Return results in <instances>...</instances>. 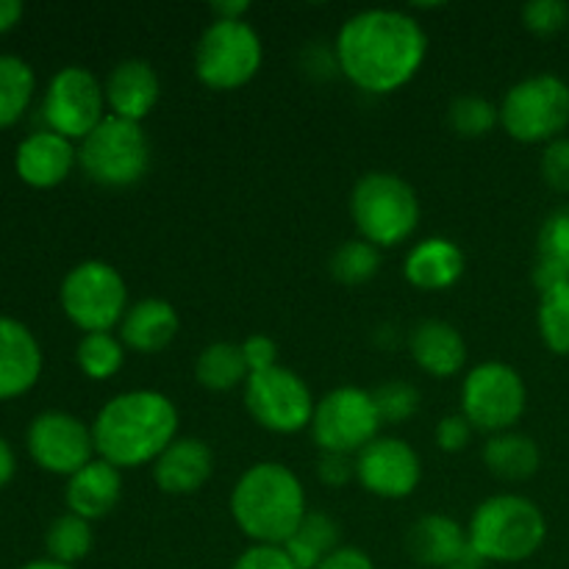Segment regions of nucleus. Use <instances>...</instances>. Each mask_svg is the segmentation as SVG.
I'll use <instances>...</instances> for the list:
<instances>
[{
	"label": "nucleus",
	"instance_id": "c85d7f7f",
	"mask_svg": "<svg viewBox=\"0 0 569 569\" xmlns=\"http://www.w3.org/2000/svg\"><path fill=\"white\" fill-rule=\"evenodd\" d=\"M33 92H37L33 67L14 53H0V131L17 126L26 117Z\"/></svg>",
	"mask_w": 569,
	"mask_h": 569
},
{
	"label": "nucleus",
	"instance_id": "dca6fc26",
	"mask_svg": "<svg viewBox=\"0 0 569 569\" xmlns=\"http://www.w3.org/2000/svg\"><path fill=\"white\" fill-rule=\"evenodd\" d=\"M42 367L37 333L17 317L0 315V403L31 392L42 378Z\"/></svg>",
	"mask_w": 569,
	"mask_h": 569
},
{
	"label": "nucleus",
	"instance_id": "7ed1b4c3",
	"mask_svg": "<svg viewBox=\"0 0 569 569\" xmlns=\"http://www.w3.org/2000/svg\"><path fill=\"white\" fill-rule=\"evenodd\" d=\"M306 515L303 481L281 461L248 467L231 489V517L253 545H287Z\"/></svg>",
	"mask_w": 569,
	"mask_h": 569
},
{
	"label": "nucleus",
	"instance_id": "39448f33",
	"mask_svg": "<svg viewBox=\"0 0 569 569\" xmlns=\"http://www.w3.org/2000/svg\"><path fill=\"white\" fill-rule=\"evenodd\" d=\"M350 217L365 242L389 250L415 237L422 209L417 189L406 178L372 170L361 176L350 192Z\"/></svg>",
	"mask_w": 569,
	"mask_h": 569
},
{
	"label": "nucleus",
	"instance_id": "a18cd8bd",
	"mask_svg": "<svg viewBox=\"0 0 569 569\" xmlns=\"http://www.w3.org/2000/svg\"><path fill=\"white\" fill-rule=\"evenodd\" d=\"M22 3L20 0H0V33H9L22 20Z\"/></svg>",
	"mask_w": 569,
	"mask_h": 569
},
{
	"label": "nucleus",
	"instance_id": "9d476101",
	"mask_svg": "<svg viewBox=\"0 0 569 569\" xmlns=\"http://www.w3.org/2000/svg\"><path fill=\"white\" fill-rule=\"evenodd\" d=\"M528 406L526 378L506 361H481L461 383V415L476 431H515Z\"/></svg>",
	"mask_w": 569,
	"mask_h": 569
},
{
	"label": "nucleus",
	"instance_id": "4be33fe9",
	"mask_svg": "<svg viewBox=\"0 0 569 569\" xmlns=\"http://www.w3.org/2000/svg\"><path fill=\"white\" fill-rule=\"evenodd\" d=\"M178 311L164 298H142L128 306L120 322V339L133 353L153 356L170 348L178 337Z\"/></svg>",
	"mask_w": 569,
	"mask_h": 569
},
{
	"label": "nucleus",
	"instance_id": "f3484780",
	"mask_svg": "<svg viewBox=\"0 0 569 569\" xmlns=\"http://www.w3.org/2000/svg\"><path fill=\"white\" fill-rule=\"evenodd\" d=\"M78 167V148L61 133L33 131L17 144L14 170L26 187L31 189H56L70 178Z\"/></svg>",
	"mask_w": 569,
	"mask_h": 569
},
{
	"label": "nucleus",
	"instance_id": "58836bf2",
	"mask_svg": "<svg viewBox=\"0 0 569 569\" xmlns=\"http://www.w3.org/2000/svg\"><path fill=\"white\" fill-rule=\"evenodd\" d=\"M231 569H298L283 545H250L239 553Z\"/></svg>",
	"mask_w": 569,
	"mask_h": 569
},
{
	"label": "nucleus",
	"instance_id": "4c0bfd02",
	"mask_svg": "<svg viewBox=\"0 0 569 569\" xmlns=\"http://www.w3.org/2000/svg\"><path fill=\"white\" fill-rule=\"evenodd\" d=\"M472 433H476V428L459 411V415H448L437 422V428H433V442L445 453H461L470 445Z\"/></svg>",
	"mask_w": 569,
	"mask_h": 569
},
{
	"label": "nucleus",
	"instance_id": "f704fd0d",
	"mask_svg": "<svg viewBox=\"0 0 569 569\" xmlns=\"http://www.w3.org/2000/svg\"><path fill=\"white\" fill-rule=\"evenodd\" d=\"M372 400H376V409L381 415V422H406L420 411V389L409 381H387L378 389H372Z\"/></svg>",
	"mask_w": 569,
	"mask_h": 569
},
{
	"label": "nucleus",
	"instance_id": "4468645a",
	"mask_svg": "<svg viewBox=\"0 0 569 569\" xmlns=\"http://www.w3.org/2000/svg\"><path fill=\"white\" fill-rule=\"evenodd\" d=\"M26 448L39 470L61 478L76 476L81 467L98 459L92 426H87L81 417L59 409L33 417L26 431Z\"/></svg>",
	"mask_w": 569,
	"mask_h": 569
},
{
	"label": "nucleus",
	"instance_id": "c756f323",
	"mask_svg": "<svg viewBox=\"0 0 569 569\" xmlns=\"http://www.w3.org/2000/svg\"><path fill=\"white\" fill-rule=\"evenodd\" d=\"M94 533L92 522L83 520V517L70 515L64 511L61 517H56L48 526L44 533V550H48V559L59 561V565L76 567L78 561L87 559L92 553Z\"/></svg>",
	"mask_w": 569,
	"mask_h": 569
},
{
	"label": "nucleus",
	"instance_id": "1a4fd4ad",
	"mask_svg": "<svg viewBox=\"0 0 569 569\" xmlns=\"http://www.w3.org/2000/svg\"><path fill=\"white\" fill-rule=\"evenodd\" d=\"M59 303L67 320L83 333L111 331L131 306L126 278L103 259H87L72 267L59 287Z\"/></svg>",
	"mask_w": 569,
	"mask_h": 569
},
{
	"label": "nucleus",
	"instance_id": "c03bdc74",
	"mask_svg": "<svg viewBox=\"0 0 569 569\" xmlns=\"http://www.w3.org/2000/svg\"><path fill=\"white\" fill-rule=\"evenodd\" d=\"M14 472H17V456L11 450V445L0 437V489L9 487L14 481Z\"/></svg>",
	"mask_w": 569,
	"mask_h": 569
},
{
	"label": "nucleus",
	"instance_id": "aec40b11",
	"mask_svg": "<svg viewBox=\"0 0 569 569\" xmlns=\"http://www.w3.org/2000/svg\"><path fill=\"white\" fill-rule=\"evenodd\" d=\"M214 472V453L209 442L198 437H178L153 461V481L164 495H194L206 487Z\"/></svg>",
	"mask_w": 569,
	"mask_h": 569
},
{
	"label": "nucleus",
	"instance_id": "6ab92c4d",
	"mask_svg": "<svg viewBox=\"0 0 569 569\" xmlns=\"http://www.w3.org/2000/svg\"><path fill=\"white\" fill-rule=\"evenodd\" d=\"M465 250L448 237L420 239L403 259L406 281L420 292H448L465 278Z\"/></svg>",
	"mask_w": 569,
	"mask_h": 569
},
{
	"label": "nucleus",
	"instance_id": "2eb2a0df",
	"mask_svg": "<svg viewBox=\"0 0 569 569\" xmlns=\"http://www.w3.org/2000/svg\"><path fill=\"white\" fill-rule=\"evenodd\" d=\"M356 481L376 498H411L422 481V459L406 439L378 437L356 453Z\"/></svg>",
	"mask_w": 569,
	"mask_h": 569
},
{
	"label": "nucleus",
	"instance_id": "9b49d317",
	"mask_svg": "<svg viewBox=\"0 0 569 569\" xmlns=\"http://www.w3.org/2000/svg\"><path fill=\"white\" fill-rule=\"evenodd\" d=\"M109 117L103 81L81 64H67L44 87L42 120L70 142L87 139Z\"/></svg>",
	"mask_w": 569,
	"mask_h": 569
},
{
	"label": "nucleus",
	"instance_id": "20e7f679",
	"mask_svg": "<svg viewBox=\"0 0 569 569\" xmlns=\"http://www.w3.org/2000/svg\"><path fill=\"white\" fill-rule=\"evenodd\" d=\"M548 537V520L522 495H492L472 511L467 539L487 565H520L539 553Z\"/></svg>",
	"mask_w": 569,
	"mask_h": 569
},
{
	"label": "nucleus",
	"instance_id": "a211bd4d",
	"mask_svg": "<svg viewBox=\"0 0 569 569\" xmlns=\"http://www.w3.org/2000/svg\"><path fill=\"white\" fill-rule=\"evenodd\" d=\"M109 114L142 126L161 98V78L148 59H122L103 81Z\"/></svg>",
	"mask_w": 569,
	"mask_h": 569
},
{
	"label": "nucleus",
	"instance_id": "cd10ccee",
	"mask_svg": "<svg viewBox=\"0 0 569 569\" xmlns=\"http://www.w3.org/2000/svg\"><path fill=\"white\" fill-rule=\"evenodd\" d=\"M250 378L242 348L237 342H211L194 359V381L209 392H231Z\"/></svg>",
	"mask_w": 569,
	"mask_h": 569
},
{
	"label": "nucleus",
	"instance_id": "c9c22d12",
	"mask_svg": "<svg viewBox=\"0 0 569 569\" xmlns=\"http://www.w3.org/2000/svg\"><path fill=\"white\" fill-rule=\"evenodd\" d=\"M569 22V3L565 0H531L522 6V26L537 37H553Z\"/></svg>",
	"mask_w": 569,
	"mask_h": 569
},
{
	"label": "nucleus",
	"instance_id": "393cba45",
	"mask_svg": "<svg viewBox=\"0 0 569 569\" xmlns=\"http://www.w3.org/2000/svg\"><path fill=\"white\" fill-rule=\"evenodd\" d=\"M569 281V206H559L545 217L537 237L533 283L539 295Z\"/></svg>",
	"mask_w": 569,
	"mask_h": 569
},
{
	"label": "nucleus",
	"instance_id": "de8ad7c7",
	"mask_svg": "<svg viewBox=\"0 0 569 569\" xmlns=\"http://www.w3.org/2000/svg\"><path fill=\"white\" fill-rule=\"evenodd\" d=\"M20 569H76V567L59 565V561L53 559H37V561H28V565H22Z\"/></svg>",
	"mask_w": 569,
	"mask_h": 569
},
{
	"label": "nucleus",
	"instance_id": "a19ab883",
	"mask_svg": "<svg viewBox=\"0 0 569 569\" xmlns=\"http://www.w3.org/2000/svg\"><path fill=\"white\" fill-rule=\"evenodd\" d=\"M317 476L326 487L345 489L350 481H356V456L348 453H320L317 461Z\"/></svg>",
	"mask_w": 569,
	"mask_h": 569
},
{
	"label": "nucleus",
	"instance_id": "79ce46f5",
	"mask_svg": "<svg viewBox=\"0 0 569 569\" xmlns=\"http://www.w3.org/2000/svg\"><path fill=\"white\" fill-rule=\"evenodd\" d=\"M317 569H376L372 565L370 553L361 548H350V545H342L339 550H333L326 561H322Z\"/></svg>",
	"mask_w": 569,
	"mask_h": 569
},
{
	"label": "nucleus",
	"instance_id": "5701e85b",
	"mask_svg": "<svg viewBox=\"0 0 569 569\" xmlns=\"http://www.w3.org/2000/svg\"><path fill=\"white\" fill-rule=\"evenodd\" d=\"M415 365L431 378H453L467 365V342L456 326L445 320H422L409 333Z\"/></svg>",
	"mask_w": 569,
	"mask_h": 569
},
{
	"label": "nucleus",
	"instance_id": "ea45409f",
	"mask_svg": "<svg viewBox=\"0 0 569 569\" xmlns=\"http://www.w3.org/2000/svg\"><path fill=\"white\" fill-rule=\"evenodd\" d=\"M239 348H242L244 365H248L250 376L278 367V345L276 339L267 337V333H250Z\"/></svg>",
	"mask_w": 569,
	"mask_h": 569
},
{
	"label": "nucleus",
	"instance_id": "f8f14e48",
	"mask_svg": "<svg viewBox=\"0 0 569 569\" xmlns=\"http://www.w3.org/2000/svg\"><path fill=\"white\" fill-rule=\"evenodd\" d=\"M381 426L372 392L361 387H337L317 400L311 437L320 453L356 456L381 437Z\"/></svg>",
	"mask_w": 569,
	"mask_h": 569
},
{
	"label": "nucleus",
	"instance_id": "37998d69",
	"mask_svg": "<svg viewBox=\"0 0 569 569\" xmlns=\"http://www.w3.org/2000/svg\"><path fill=\"white\" fill-rule=\"evenodd\" d=\"M248 11H250L248 0H220V3H211V14H214V20H244Z\"/></svg>",
	"mask_w": 569,
	"mask_h": 569
},
{
	"label": "nucleus",
	"instance_id": "ddd939ff",
	"mask_svg": "<svg viewBox=\"0 0 569 569\" xmlns=\"http://www.w3.org/2000/svg\"><path fill=\"white\" fill-rule=\"evenodd\" d=\"M244 409L264 431L292 437V433L311 428L315 417V395L309 383L289 367H272L267 372H256L242 387Z\"/></svg>",
	"mask_w": 569,
	"mask_h": 569
},
{
	"label": "nucleus",
	"instance_id": "2f4dec72",
	"mask_svg": "<svg viewBox=\"0 0 569 569\" xmlns=\"http://www.w3.org/2000/svg\"><path fill=\"white\" fill-rule=\"evenodd\" d=\"M328 270L345 287H361V283L372 281L381 270V250L361 237L348 239L331 253Z\"/></svg>",
	"mask_w": 569,
	"mask_h": 569
},
{
	"label": "nucleus",
	"instance_id": "a878e982",
	"mask_svg": "<svg viewBox=\"0 0 569 569\" xmlns=\"http://www.w3.org/2000/svg\"><path fill=\"white\" fill-rule=\"evenodd\" d=\"M487 470L500 481H528L542 465L539 445L520 431H503L487 439L481 450Z\"/></svg>",
	"mask_w": 569,
	"mask_h": 569
},
{
	"label": "nucleus",
	"instance_id": "0eeeda50",
	"mask_svg": "<svg viewBox=\"0 0 569 569\" xmlns=\"http://www.w3.org/2000/svg\"><path fill=\"white\" fill-rule=\"evenodd\" d=\"M500 109V128L522 144H548L569 126V83L553 72H537L517 81Z\"/></svg>",
	"mask_w": 569,
	"mask_h": 569
},
{
	"label": "nucleus",
	"instance_id": "72a5a7b5",
	"mask_svg": "<svg viewBox=\"0 0 569 569\" xmlns=\"http://www.w3.org/2000/svg\"><path fill=\"white\" fill-rule=\"evenodd\" d=\"M448 122L459 137L478 139L500 126V109L481 94H459L448 109Z\"/></svg>",
	"mask_w": 569,
	"mask_h": 569
},
{
	"label": "nucleus",
	"instance_id": "423d86ee",
	"mask_svg": "<svg viewBox=\"0 0 569 569\" xmlns=\"http://www.w3.org/2000/svg\"><path fill=\"white\" fill-rule=\"evenodd\" d=\"M78 167L106 189L137 187L150 170V139L139 122L109 114L78 142Z\"/></svg>",
	"mask_w": 569,
	"mask_h": 569
},
{
	"label": "nucleus",
	"instance_id": "e433bc0d",
	"mask_svg": "<svg viewBox=\"0 0 569 569\" xmlns=\"http://www.w3.org/2000/svg\"><path fill=\"white\" fill-rule=\"evenodd\" d=\"M545 183L556 192H569V137H559L545 144L542 161H539Z\"/></svg>",
	"mask_w": 569,
	"mask_h": 569
},
{
	"label": "nucleus",
	"instance_id": "f257e3e1",
	"mask_svg": "<svg viewBox=\"0 0 569 569\" xmlns=\"http://www.w3.org/2000/svg\"><path fill=\"white\" fill-rule=\"evenodd\" d=\"M428 56V33L403 9H365L342 22L333 42L339 72L367 94H392L415 81Z\"/></svg>",
	"mask_w": 569,
	"mask_h": 569
},
{
	"label": "nucleus",
	"instance_id": "b1692460",
	"mask_svg": "<svg viewBox=\"0 0 569 569\" xmlns=\"http://www.w3.org/2000/svg\"><path fill=\"white\" fill-rule=\"evenodd\" d=\"M467 531L448 515H422L406 533V548L409 556L422 567L448 569L450 561L467 548Z\"/></svg>",
	"mask_w": 569,
	"mask_h": 569
},
{
	"label": "nucleus",
	"instance_id": "bb28decb",
	"mask_svg": "<svg viewBox=\"0 0 569 569\" xmlns=\"http://www.w3.org/2000/svg\"><path fill=\"white\" fill-rule=\"evenodd\" d=\"M339 548H342L339 545V526L326 511H309L298 531L283 545V550L298 569H317Z\"/></svg>",
	"mask_w": 569,
	"mask_h": 569
},
{
	"label": "nucleus",
	"instance_id": "473e14b6",
	"mask_svg": "<svg viewBox=\"0 0 569 569\" xmlns=\"http://www.w3.org/2000/svg\"><path fill=\"white\" fill-rule=\"evenodd\" d=\"M537 326L545 348L569 356V281L539 295Z\"/></svg>",
	"mask_w": 569,
	"mask_h": 569
},
{
	"label": "nucleus",
	"instance_id": "f03ea898",
	"mask_svg": "<svg viewBox=\"0 0 569 569\" xmlns=\"http://www.w3.org/2000/svg\"><path fill=\"white\" fill-rule=\"evenodd\" d=\"M92 426L98 459L117 470L153 465L178 439L181 415L176 400L156 389H128L100 406Z\"/></svg>",
	"mask_w": 569,
	"mask_h": 569
},
{
	"label": "nucleus",
	"instance_id": "412c9836",
	"mask_svg": "<svg viewBox=\"0 0 569 569\" xmlns=\"http://www.w3.org/2000/svg\"><path fill=\"white\" fill-rule=\"evenodd\" d=\"M122 498V470L103 459H92L87 467L67 478L64 503L70 515L94 522L109 517Z\"/></svg>",
	"mask_w": 569,
	"mask_h": 569
},
{
	"label": "nucleus",
	"instance_id": "7c9ffc66",
	"mask_svg": "<svg viewBox=\"0 0 569 569\" xmlns=\"http://www.w3.org/2000/svg\"><path fill=\"white\" fill-rule=\"evenodd\" d=\"M76 365L89 381H109L126 365V345L111 331L83 333L76 345Z\"/></svg>",
	"mask_w": 569,
	"mask_h": 569
},
{
	"label": "nucleus",
	"instance_id": "49530a36",
	"mask_svg": "<svg viewBox=\"0 0 569 569\" xmlns=\"http://www.w3.org/2000/svg\"><path fill=\"white\" fill-rule=\"evenodd\" d=\"M483 567H487V559H483L470 542H467V548L448 565V569H483Z\"/></svg>",
	"mask_w": 569,
	"mask_h": 569
},
{
	"label": "nucleus",
	"instance_id": "6e6552de",
	"mask_svg": "<svg viewBox=\"0 0 569 569\" xmlns=\"http://www.w3.org/2000/svg\"><path fill=\"white\" fill-rule=\"evenodd\" d=\"M264 61V42L248 20H211L194 44V76L203 87L233 92L253 81Z\"/></svg>",
	"mask_w": 569,
	"mask_h": 569
}]
</instances>
